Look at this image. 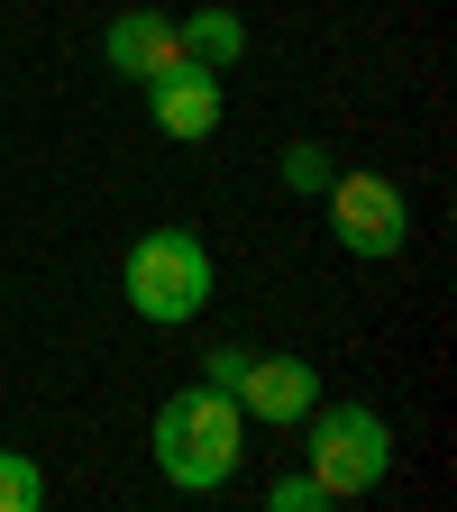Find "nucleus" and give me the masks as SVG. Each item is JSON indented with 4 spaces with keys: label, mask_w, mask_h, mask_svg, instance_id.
<instances>
[{
    "label": "nucleus",
    "mask_w": 457,
    "mask_h": 512,
    "mask_svg": "<svg viewBox=\"0 0 457 512\" xmlns=\"http://www.w3.org/2000/svg\"><path fill=\"white\" fill-rule=\"evenodd\" d=\"M156 467H165V485H183V494H211V485H229L238 476V458H247V412H238V394H220V384H183V394L156 412Z\"/></svg>",
    "instance_id": "f257e3e1"
},
{
    "label": "nucleus",
    "mask_w": 457,
    "mask_h": 512,
    "mask_svg": "<svg viewBox=\"0 0 457 512\" xmlns=\"http://www.w3.org/2000/svg\"><path fill=\"white\" fill-rule=\"evenodd\" d=\"M119 284H128V311H138V320H165V330H174V320H192L211 302V247L192 229H147L138 247H128Z\"/></svg>",
    "instance_id": "f03ea898"
},
{
    "label": "nucleus",
    "mask_w": 457,
    "mask_h": 512,
    "mask_svg": "<svg viewBox=\"0 0 457 512\" xmlns=\"http://www.w3.org/2000/svg\"><path fill=\"white\" fill-rule=\"evenodd\" d=\"M302 430H311V476H320L330 503L339 494H375L384 467H394V430H384V412H366V403H311Z\"/></svg>",
    "instance_id": "7ed1b4c3"
},
{
    "label": "nucleus",
    "mask_w": 457,
    "mask_h": 512,
    "mask_svg": "<svg viewBox=\"0 0 457 512\" xmlns=\"http://www.w3.org/2000/svg\"><path fill=\"white\" fill-rule=\"evenodd\" d=\"M330 229L348 256H403L412 202H403L394 174H330Z\"/></svg>",
    "instance_id": "20e7f679"
},
{
    "label": "nucleus",
    "mask_w": 457,
    "mask_h": 512,
    "mask_svg": "<svg viewBox=\"0 0 457 512\" xmlns=\"http://www.w3.org/2000/svg\"><path fill=\"white\" fill-rule=\"evenodd\" d=\"M147 119L165 128V138H211L220 128V74L211 64H192V55H165L156 74H147Z\"/></svg>",
    "instance_id": "39448f33"
},
{
    "label": "nucleus",
    "mask_w": 457,
    "mask_h": 512,
    "mask_svg": "<svg viewBox=\"0 0 457 512\" xmlns=\"http://www.w3.org/2000/svg\"><path fill=\"white\" fill-rule=\"evenodd\" d=\"M229 394H238V412H256V421L293 430V421L320 403V366H311V357H247Z\"/></svg>",
    "instance_id": "423d86ee"
},
{
    "label": "nucleus",
    "mask_w": 457,
    "mask_h": 512,
    "mask_svg": "<svg viewBox=\"0 0 457 512\" xmlns=\"http://www.w3.org/2000/svg\"><path fill=\"white\" fill-rule=\"evenodd\" d=\"M165 55H174V19H165V10H119L110 37H101V64H110V74H128V83H147Z\"/></svg>",
    "instance_id": "0eeeda50"
},
{
    "label": "nucleus",
    "mask_w": 457,
    "mask_h": 512,
    "mask_svg": "<svg viewBox=\"0 0 457 512\" xmlns=\"http://www.w3.org/2000/svg\"><path fill=\"white\" fill-rule=\"evenodd\" d=\"M174 55H192V64H211V74H229V64L247 55V19H238V10H183Z\"/></svg>",
    "instance_id": "6e6552de"
},
{
    "label": "nucleus",
    "mask_w": 457,
    "mask_h": 512,
    "mask_svg": "<svg viewBox=\"0 0 457 512\" xmlns=\"http://www.w3.org/2000/svg\"><path fill=\"white\" fill-rule=\"evenodd\" d=\"M37 503H46L37 458H28V448H0V512H37Z\"/></svg>",
    "instance_id": "1a4fd4ad"
},
{
    "label": "nucleus",
    "mask_w": 457,
    "mask_h": 512,
    "mask_svg": "<svg viewBox=\"0 0 457 512\" xmlns=\"http://www.w3.org/2000/svg\"><path fill=\"white\" fill-rule=\"evenodd\" d=\"M284 183L293 192H330V147H320V138H293L284 147Z\"/></svg>",
    "instance_id": "9d476101"
},
{
    "label": "nucleus",
    "mask_w": 457,
    "mask_h": 512,
    "mask_svg": "<svg viewBox=\"0 0 457 512\" xmlns=\"http://www.w3.org/2000/svg\"><path fill=\"white\" fill-rule=\"evenodd\" d=\"M266 503H275V512H320L330 494H320V476L302 467V476H275V485H266Z\"/></svg>",
    "instance_id": "9b49d317"
}]
</instances>
